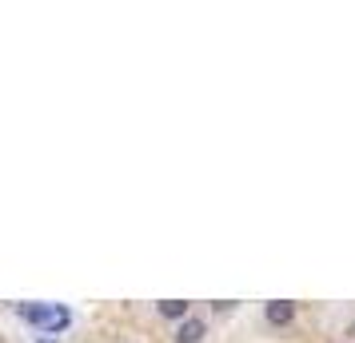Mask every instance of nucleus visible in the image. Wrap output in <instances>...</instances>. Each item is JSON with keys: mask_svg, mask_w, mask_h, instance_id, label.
Returning <instances> with one entry per match:
<instances>
[{"mask_svg": "<svg viewBox=\"0 0 355 343\" xmlns=\"http://www.w3.org/2000/svg\"><path fill=\"white\" fill-rule=\"evenodd\" d=\"M17 311L28 324L40 327V331H49V335H56V331H64V327L72 324V311L60 308V304H20Z\"/></svg>", "mask_w": 355, "mask_h": 343, "instance_id": "nucleus-1", "label": "nucleus"}, {"mask_svg": "<svg viewBox=\"0 0 355 343\" xmlns=\"http://www.w3.org/2000/svg\"><path fill=\"white\" fill-rule=\"evenodd\" d=\"M204 331H208V327H204V319L188 315V319L180 324V331H176V343H200V340H204Z\"/></svg>", "mask_w": 355, "mask_h": 343, "instance_id": "nucleus-3", "label": "nucleus"}, {"mask_svg": "<svg viewBox=\"0 0 355 343\" xmlns=\"http://www.w3.org/2000/svg\"><path fill=\"white\" fill-rule=\"evenodd\" d=\"M40 343H52V340H40Z\"/></svg>", "mask_w": 355, "mask_h": 343, "instance_id": "nucleus-5", "label": "nucleus"}, {"mask_svg": "<svg viewBox=\"0 0 355 343\" xmlns=\"http://www.w3.org/2000/svg\"><path fill=\"white\" fill-rule=\"evenodd\" d=\"M263 315H268V324L272 327H288L291 319H295V304H288V299H268Z\"/></svg>", "mask_w": 355, "mask_h": 343, "instance_id": "nucleus-2", "label": "nucleus"}, {"mask_svg": "<svg viewBox=\"0 0 355 343\" xmlns=\"http://www.w3.org/2000/svg\"><path fill=\"white\" fill-rule=\"evenodd\" d=\"M160 315L164 319H180V324H184V319H188V304H184V299H164Z\"/></svg>", "mask_w": 355, "mask_h": 343, "instance_id": "nucleus-4", "label": "nucleus"}]
</instances>
